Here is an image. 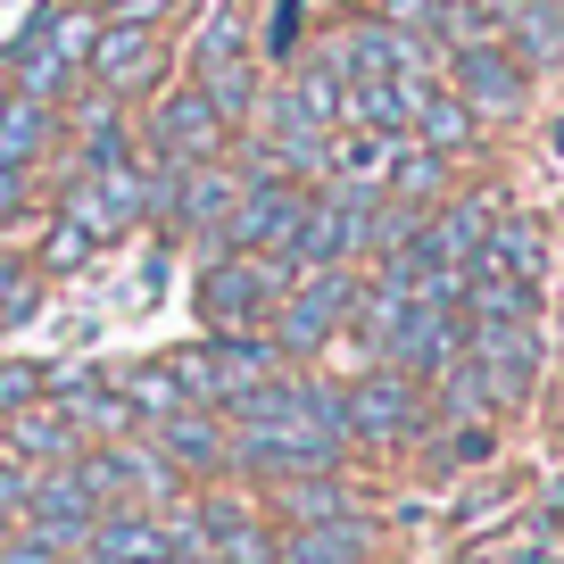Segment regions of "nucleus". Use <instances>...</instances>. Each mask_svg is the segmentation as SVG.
<instances>
[{"mask_svg":"<svg viewBox=\"0 0 564 564\" xmlns=\"http://www.w3.org/2000/svg\"><path fill=\"white\" fill-rule=\"evenodd\" d=\"M51 399V366H34V357H0V415H18V406Z\"/></svg>","mask_w":564,"mask_h":564,"instance_id":"nucleus-31","label":"nucleus"},{"mask_svg":"<svg viewBox=\"0 0 564 564\" xmlns=\"http://www.w3.org/2000/svg\"><path fill=\"white\" fill-rule=\"evenodd\" d=\"M42 150H51V108L25 100V91H9V100H0V159L34 166Z\"/></svg>","mask_w":564,"mask_h":564,"instance_id":"nucleus-27","label":"nucleus"},{"mask_svg":"<svg viewBox=\"0 0 564 564\" xmlns=\"http://www.w3.org/2000/svg\"><path fill=\"white\" fill-rule=\"evenodd\" d=\"M91 9H100L108 25H159L166 9H175V0H91Z\"/></svg>","mask_w":564,"mask_h":564,"instance_id":"nucleus-34","label":"nucleus"},{"mask_svg":"<svg viewBox=\"0 0 564 564\" xmlns=\"http://www.w3.org/2000/svg\"><path fill=\"white\" fill-rule=\"evenodd\" d=\"M465 357H474V373L490 382V406H498V415H507V406H523L531 390H540V324H474Z\"/></svg>","mask_w":564,"mask_h":564,"instance_id":"nucleus-9","label":"nucleus"},{"mask_svg":"<svg viewBox=\"0 0 564 564\" xmlns=\"http://www.w3.org/2000/svg\"><path fill=\"white\" fill-rule=\"evenodd\" d=\"M357 300H366L357 265H316V274H300L291 291H282V307H274V340H282V357H316L324 340H333L340 324L357 316Z\"/></svg>","mask_w":564,"mask_h":564,"instance_id":"nucleus-6","label":"nucleus"},{"mask_svg":"<svg viewBox=\"0 0 564 564\" xmlns=\"http://www.w3.org/2000/svg\"><path fill=\"white\" fill-rule=\"evenodd\" d=\"M150 441H159V457L175 465L183 481H216V474H232V432L216 423V406H183V415L150 423Z\"/></svg>","mask_w":564,"mask_h":564,"instance_id":"nucleus-13","label":"nucleus"},{"mask_svg":"<svg viewBox=\"0 0 564 564\" xmlns=\"http://www.w3.org/2000/svg\"><path fill=\"white\" fill-rule=\"evenodd\" d=\"M25 208H34V166L0 159V225H9V216H25Z\"/></svg>","mask_w":564,"mask_h":564,"instance_id":"nucleus-33","label":"nucleus"},{"mask_svg":"<svg viewBox=\"0 0 564 564\" xmlns=\"http://www.w3.org/2000/svg\"><path fill=\"white\" fill-rule=\"evenodd\" d=\"M192 523H199V556L208 564H274V547H282V523L232 490H208L192 507Z\"/></svg>","mask_w":564,"mask_h":564,"instance_id":"nucleus-8","label":"nucleus"},{"mask_svg":"<svg viewBox=\"0 0 564 564\" xmlns=\"http://www.w3.org/2000/svg\"><path fill=\"white\" fill-rule=\"evenodd\" d=\"M258 124H274V133H333V124H349V84L333 75V58H300L282 75V91L258 108Z\"/></svg>","mask_w":564,"mask_h":564,"instance_id":"nucleus-10","label":"nucleus"},{"mask_svg":"<svg viewBox=\"0 0 564 564\" xmlns=\"http://www.w3.org/2000/svg\"><path fill=\"white\" fill-rule=\"evenodd\" d=\"M300 199H307V183H291V175H249L241 199H232V216H225V249H258V258H265V249L291 232Z\"/></svg>","mask_w":564,"mask_h":564,"instance_id":"nucleus-12","label":"nucleus"},{"mask_svg":"<svg viewBox=\"0 0 564 564\" xmlns=\"http://www.w3.org/2000/svg\"><path fill=\"white\" fill-rule=\"evenodd\" d=\"M490 448H498L490 415H474V423H448V441H441V465H490Z\"/></svg>","mask_w":564,"mask_h":564,"instance_id":"nucleus-32","label":"nucleus"},{"mask_svg":"<svg viewBox=\"0 0 564 564\" xmlns=\"http://www.w3.org/2000/svg\"><path fill=\"white\" fill-rule=\"evenodd\" d=\"M382 192H390V199H406V208H441V192H448V150H432V141L406 133L399 150H390Z\"/></svg>","mask_w":564,"mask_h":564,"instance_id":"nucleus-22","label":"nucleus"},{"mask_svg":"<svg viewBox=\"0 0 564 564\" xmlns=\"http://www.w3.org/2000/svg\"><path fill=\"white\" fill-rule=\"evenodd\" d=\"M91 249H108V241H100V232H91L75 208H51V225H42V249H34V265H42V274H75V265H91Z\"/></svg>","mask_w":564,"mask_h":564,"instance_id":"nucleus-26","label":"nucleus"},{"mask_svg":"<svg viewBox=\"0 0 564 564\" xmlns=\"http://www.w3.org/2000/svg\"><path fill=\"white\" fill-rule=\"evenodd\" d=\"M0 423H9V457L34 465V474H42V465H75V457H84V432L67 423L58 399H34V406H18V415H0Z\"/></svg>","mask_w":564,"mask_h":564,"instance_id":"nucleus-16","label":"nucleus"},{"mask_svg":"<svg viewBox=\"0 0 564 564\" xmlns=\"http://www.w3.org/2000/svg\"><path fill=\"white\" fill-rule=\"evenodd\" d=\"M340 432L349 448H406L432 432V399L406 366H366L357 382H340Z\"/></svg>","mask_w":564,"mask_h":564,"instance_id":"nucleus-2","label":"nucleus"},{"mask_svg":"<svg viewBox=\"0 0 564 564\" xmlns=\"http://www.w3.org/2000/svg\"><path fill=\"white\" fill-rule=\"evenodd\" d=\"M382 556V531L366 514H333V523H282L274 564H373Z\"/></svg>","mask_w":564,"mask_h":564,"instance_id":"nucleus-14","label":"nucleus"},{"mask_svg":"<svg viewBox=\"0 0 564 564\" xmlns=\"http://www.w3.org/2000/svg\"><path fill=\"white\" fill-rule=\"evenodd\" d=\"M91 42H100V9H91V0H67V9H42V18L25 25V42L9 51V84H18L25 100L58 108V91H67L75 75L91 67Z\"/></svg>","mask_w":564,"mask_h":564,"instance_id":"nucleus-1","label":"nucleus"},{"mask_svg":"<svg viewBox=\"0 0 564 564\" xmlns=\"http://www.w3.org/2000/svg\"><path fill=\"white\" fill-rule=\"evenodd\" d=\"M265 514L274 523H333V514H357V490H349V474H291V481H274L265 490Z\"/></svg>","mask_w":564,"mask_h":564,"instance_id":"nucleus-19","label":"nucleus"},{"mask_svg":"<svg viewBox=\"0 0 564 564\" xmlns=\"http://www.w3.org/2000/svg\"><path fill=\"white\" fill-rule=\"evenodd\" d=\"M498 42H507L531 75L564 67V0H498Z\"/></svg>","mask_w":564,"mask_h":564,"instance_id":"nucleus-17","label":"nucleus"},{"mask_svg":"<svg viewBox=\"0 0 564 564\" xmlns=\"http://www.w3.org/2000/svg\"><path fill=\"white\" fill-rule=\"evenodd\" d=\"M349 124H373V133H415V108H406L399 75H373V84H349Z\"/></svg>","mask_w":564,"mask_h":564,"instance_id":"nucleus-28","label":"nucleus"},{"mask_svg":"<svg viewBox=\"0 0 564 564\" xmlns=\"http://www.w3.org/2000/svg\"><path fill=\"white\" fill-rule=\"evenodd\" d=\"M465 324H540V282H514V274H481L465 282Z\"/></svg>","mask_w":564,"mask_h":564,"instance_id":"nucleus-24","label":"nucleus"},{"mask_svg":"<svg viewBox=\"0 0 564 564\" xmlns=\"http://www.w3.org/2000/svg\"><path fill=\"white\" fill-rule=\"evenodd\" d=\"M441 75L465 91V108H474L481 124H514L531 108V67L507 51L498 34H465L441 51Z\"/></svg>","mask_w":564,"mask_h":564,"instance_id":"nucleus-5","label":"nucleus"},{"mask_svg":"<svg viewBox=\"0 0 564 564\" xmlns=\"http://www.w3.org/2000/svg\"><path fill=\"white\" fill-rule=\"evenodd\" d=\"M481 274H514V282H547V225L540 216H498L490 241L474 249Z\"/></svg>","mask_w":564,"mask_h":564,"instance_id":"nucleus-20","label":"nucleus"},{"mask_svg":"<svg viewBox=\"0 0 564 564\" xmlns=\"http://www.w3.org/2000/svg\"><path fill=\"white\" fill-rule=\"evenodd\" d=\"M282 291H291V282H282L258 249H225V258L199 265L192 307L208 316V333H258V324L282 307Z\"/></svg>","mask_w":564,"mask_h":564,"instance_id":"nucleus-3","label":"nucleus"},{"mask_svg":"<svg viewBox=\"0 0 564 564\" xmlns=\"http://www.w3.org/2000/svg\"><path fill=\"white\" fill-rule=\"evenodd\" d=\"M51 399L67 406V423L75 432H84V448L91 441H124V432H133V399H124L117 382H100V373H51Z\"/></svg>","mask_w":564,"mask_h":564,"instance_id":"nucleus-15","label":"nucleus"},{"mask_svg":"<svg viewBox=\"0 0 564 564\" xmlns=\"http://www.w3.org/2000/svg\"><path fill=\"white\" fill-rule=\"evenodd\" d=\"M232 141V124L216 117V100L199 84L166 91L150 117H141V166H159V175H183V166H216V150Z\"/></svg>","mask_w":564,"mask_h":564,"instance_id":"nucleus-4","label":"nucleus"},{"mask_svg":"<svg viewBox=\"0 0 564 564\" xmlns=\"http://www.w3.org/2000/svg\"><path fill=\"white\" fill-rule=\"evenodd\" d=\"M373 18H390V25H406V34H432L448 51L457 42V0H382Z\"/></svg>","mask_w":564,"mask_h":564,"instance_id":"nucleus-30","label":"nucleus"},{"mask_svg":"<svg viewBox=\"0 0 564 564\" xmlns=\"http://www.w3.org/2000/svg\"><path fill=\"white\" fill-rule=\"evenodd\" d=\"M108 166H141V133L100 100L84 124H75V175H108Z\"/></svg>","mask_w":564,"mask_h":564,"instance_id":"nucleus-23","label":"nucleus"},{"mask_svg":"<svg viewBox=\"0 0 564 564\" xmlns=\"http://www.w3.org/2000/svg\"><path fill=\"white\" fill-rule=\"evenodd\" d=\"M91 84L108 91V100H133V91H159L166 84V42L159 25H108L100 18V42H91Z\"/></svg>","mask_w":564,"mask_h":564,"instance_id":"nucleus-11","label":"nucleus"},{"mask_svg":"<svg viewBox=\"0 0 564 564\" xmlns=\"http://www.w3.org/2000/svg\"><path fill=\"white\" fill-rule=\"evenodd\" d=\"M117 390L133 399V415H141V423H166V415H183V406H199L175 357H150V366H133V373H124Z\"/></svg>","mask_w":564,"mask_h":564,"instance_id":"nucleus-25","label":"nucleus"},{"mask_svg":"<svg viewBox=\"0 0 564 564\" xmlns=\"http://www.w3.org/2000/svg\"><path fill=\"white\" fill-rule=\"evenodd\" d=\"M100 498H91V481L75 474V465H42L34 481H25V514H18V531H34V540H51V547H67V556H84V540H91V523H100Z\"/></svg>","mask_w":564,"mask_h":564,"instance_id":"nucleus-7","label":"nucleus"},{"mask_svg":"<svg viewBox=\"0 0 564 564\" xmlns=\"http://www.w3.org/2000/svg\"><path fill=\"white\" fill-rule=\"evenodd\" d=\"M42 307V265L25 249H0V324H25Z\"/></svg>","mask_w":564,"mask_h":564,"instance_id":"nucleus-29","label":"nucleus"},{"mask_svg":"<svg viewBox=\"0 0 564 564\" xmlns=\"http://www.w3.org/2000/svg\"><path fill=\"white\" fill-rule=\"evenodd\" d=\"M406 133H373V124H333L324 133V175L333 183H382L390 175V150Z\"/></svg>","mask_w":564,"mask_h":564,"instance_id":"nucleus-21","label":"nucleus"},{"mask_svg":"<svg viewBox=\"0 0 564 564\" xmlns=\"http://www.w3.org/2000/svg\"><path fill=\"white\" fill-rule=\"evenodd\" d=\"M192 84L216 100V117L241 133V124H258V108H265V84H258V67H249V51H199L192 58Z\"/></svg>","mask_w":564,"mask_h":564,"instance_id":"nucleus-18","label":"nucleus"}]
</instances>
